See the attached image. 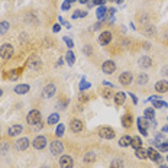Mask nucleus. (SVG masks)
<instances>
[{"instance_id": "8", "label": "nucleus", "mask_w": 168, "mask_h": 168, "mask_svg": "<svg viewBox=\"0 0 168 168\" xmlns=\"http://www.w3.org/2000/svg\"><path fill=\"white\" fill-rule=\"evenodd\" d=\"M132 80H133V77H132V74L129 71H125L119 76V83L122 84V86H129L132 83Z\"/></svg>"}, {"instance_id": "21", "label": "nucleus", "mask_w": 168, "mask_h": 168, "mask_svg": "<svg viewBox=\"0 0 168 168\" xmlns=\"http://www.w3.org/2000/svg\"><path fill=\"white\" fill-rule=\"evenodd\" d=\"M135 155H136V158H139V160H147L148 158L147 149H143L142 147L138 148V149H135Z\"/></svg>"}, {"instance_id": "9", "label": "nucleus", "mask_w": 168, "mask_h": 168, "mask_svg": "<svg viewBox=\"0 0 168 168\" xmlns=\"http://www.w3.org/2000/svg\"><path fill=\"white\" fill-rule=\"evenodd\" d=\"M32 145H34L35 149H42V148L46 147V138L45 136H42V135H39V136H36V138L34 139Z\"/></svg>"}, {"instance_id": "10", "label": "nucleus", "mask_w": 168, "mask_h": 168, "mask_svg": "<svg viewBox=\"0 0 168 168\" xmlns=\"http://www.w3.org/2000/svg\"><path fill=\"white\" fill-rule=\"evenodd\" d=\"M110 41H112V32H109V30L101 32L100 36H99V44L105 46V45H107V44H110Z\"/></svg>"}, {"instance_id": "27", "label": "nucleus", "mask_w": 168, "mask_h": 168, "mask_svg": "<svg viewBox=\"0 0 168 168\" xmlns=\"http://www.w3.org/2000/svg\"><path fill=\"white\" fill-rule=\"evenodd\" d=\"M145 118H147L148 120H154V119H155V112H154V109H151V107L145 109Z\"/></svg>"}, {"instance_id": "54", "label": "nucleus", "mask_w": 168, "mask_h": 168, "mask_svg": "<svg viewBox=\"0 0 168 168\" xmlns=\"http://www.w3.org/2000/svg\"><path fill=\"white\" fill-rule=\"evenodd\" d=\"M68 2H70V3H72V2H76V0H68Z\"/></svg>"}, {"instance_id": "12", "label": "nucleus", "mask_w": 168, "mask_h": 168, "mask_svg": "<svg viewBox=\"0 0 168 168\" xmlns=\"http://www.w3.org/2000/svg\"><path fill=\"white\" fill-rule=\"evenodd\" d=\"M55 84H46L45 87H44V91H42V96L46 97V99H49V97H52L55 94Z\"/></svg>"}, {"instance_id": "20", "label": "nucleus", "mask_w": 168, "mask_h": 168, "mask_svg": "<svg viewBox=\"0 0 168 168\" xmlns=\"http://www.w3.org/2000/svg\"><path fill=\"white\" fill-rule=\"evenodd\" d=\"M125 99H126V94L123 91H119V93L114 94V103H116L118 106L123 105V103H125Z\"/></svg>"}, {"instance_id": "18", "label": "nucleus", "mask_w": 168, "mask_h": 168, "mask_svg": "<svg viewBox=\"0 0 168 168\" xmlns=\"http://www.w3.org/2000/svg\"><path fill=\"white\" fill-rule=\"evenodd\" d=\"M138 64H139V67H142V68H149L152 65V59L149 57H141Z\"/></svg>"}, {"instance_id": "34", "label": "nucleus", "mask_w": 168, "mask_h": 168, "mask_svg": "<svg viewBox=\"0 0 168 168\" xmlns=\"http://www.w3.org/2000/svg\"><path fill=\"white\" fill-rule=\"evenodd\" d=\"M154 101V107H158V109H162V107H168V105L162 100H152Z\"/></svg>"}, {"instance_id": "49", "label": "nucleus", "mask_w": 168, "mask_h": 168, "mask_svg": "<svg viewBox=\"0 0 168 168\" xmlns=\"http://www.w3.org/2000/svg\"><path fill=\"white\" fill-rule=\"evenodd\" d=\"M162 130H164V132H167V133H168V125H167V126H164V129H162Z\"/></svg>"}, {"instance_id": "40", "label": "nucleus", "mask_w": 168, "mask_h": 168, "mask_svg": "<svg viewBox=\"0 0 168 168\" xmlns=\"http://www.w3.org/2000/svg\"><path fill=\"white\" fill-rule=\"evenodd\" d=\"M17 70L16 71H10V74H9V80H16L17 77H19V74H17Z\"/></svg>"}, {"instance_id": "48", "label": "nucleus", "mask_w": 168, "mask_h": 168, "mask_svg": "<svg viewBox=\"0 0 168 168\" xmlns=\"http://www.w3.org/2000/svg\"><path fill=\"white\" fill-rule=\"evenodd\" d=\"M130 96H132V99H133V103H138V99H136L133 94H130Z\"/></svg>"}, {"instance_id": "32", "label": "nucleus", "mask_w": 168, "mask_h": 168, "mask_svg": "<svg viewBox=\"0 0 168 168\" xmlns=\"http://www.w3.org/2000/svg\"><path fill=\"white\" fill-rule=\"evenodd\" d=\"M156 29H155V26H152V25H148L147 28H145V30H143V34L148 35V36H151V35H155Z\"/></svg>"}, {"instance_id": "31", "label": "nucleus", "mask_w": 168, "mask_h": 168, "mask_svg": "<svg viewBox=\"0 0 168 168\" xmlns=\"http://www.w3.org/2000/svg\"><path fill=\"white\" fill-rule=\"evenodd\" d=\"M106 13H107V9L105 7V6H100V7L97 9V17H99V19H100V21H103V17H105V15Z\"/></svg>"}, {"instance_id": "19", "label": "nucleus", "mask_w": 168, "mask_h": 168, "mask_svg": "<svg viewBox=\"0 0 168 168\" xmlns=\"http://www.w3.org/2000/svg\"><path fill=\"white\" fill-rule=\"evenodd\" d=\"M29 91V84H17L15 87V93L16 94H26Z\"/></svg>"}, {"instance_id": "15", "label": "nucleus", "mask_w": 168, "mask_h": 168, "mask_svg": "<svg viewBox=\"0 0 168 168\" xmlns=\"http://www.w3.org/2000/svg\"><path fill=\"white\" fill-rule=\"evenodd\" d=\"M23 132V128H22V125H13L10 126L7 129V135L9 136H16V135L22 133Z\"/></svg>"}, {"instance_id": "11", "label": "nucleus", "mask_w": 168, "mask_h": 168, "mask_svg": "<svg viewBox=\"0 0 168 168\" xmlns=\"http://www.w3.org/2000/svg\"><path fill=\"white\" fill-rule=\"evenodd\" d=\"M148 119L147 118H139L138 119V128H139V132L143 135V136H147L148 135V132H147V129H148Z\"/></svg>"}, {"instance_id": "46", "label": "nucleus", "mask_w": 168, "mask_h": 168, "mask_svg": "<svg viewBox=\"0 0 168 168\" xmlns=\"http://www.w3.org/2000/svg\"><path fill=\"white\" fill-rule=\"evenodd\" d=\"M103 84H105L106 87H112V86H113V84H112V83H109V81H103Z\"/></svg>"}, {"instance_id": "44", "label": "nucleus", "mask_w": 168, "mask_h": 168, "mask_svg": "<svg viewBox=\"0 0 168 168\" xmlns=\"http://www.w3.org/2000/svg\"><path fill=\"white\" fill-rule=\"evenodd\" d=\"M162 74H164V76H168V65H165V67L162 68Z\"/></svg>"}, {"instance_id": "17", "label": "nucleus", "mask_w": 168, "mask_h": 168, "mask_svg": "<svg viewBox=\"0 0 168 168\" xmlns=\"http://www.w3.org/2000/svg\"><path fill=\"white\" fill-rule=\"evenodd\" d=\"M155 90H156L158 93H165V91H168V81L160 80L158 83L155 84Z\"/></svg>"}, {"instance_id": "14", "label": "nucleus", "mask_w": 168, "mask_h": 168, "mask_svg": "<svg viewBox=\"0 0 168 168\" xmlns=\"http://www.w3.org/2000/svg\"><path fill=\"white\" fill-rule=\"evenodd\" d=\"M29 147V139L28 138H21L16 141V149L19 151H26Z\"/></svg>"}, {"instance_id": "35", "label": "nucleus", "mask_w": 168, "mask_h": 168, "mask_svg": "<svg viewBox=\"0 0 168 168\" xmlns=\"http://www.w3.org/2000/svg\"><path fill=\"white\" fill-rule=\"evenodd\" d=\"M64 130H65V126H64L63 123H61V125H58V126H57V130H55V135H57V136H63V135H64Z\"/></svg>"}, {"instance_id": "53", "label": "nucleus", "mask_w": 168, "mask_h": 168, "mask_svg": "<svg viewBox=\"0 0 168 168\" xmlns=\"http://www.w3.org/2000/svg\"><path fill=\"white\" fill-rule=\"evenodd\" d=\"M161 168H168V167H167V165H161Z\"/></svg>"}, {"instance_id": "22", "label": "nucleus", "mask_w": 168, "mask_h": 168, "mask_svg": "<svg viewBox=\"0 0 168 168\" xmlns=\"http://www.w3.org/2000/svg\"><path fill=\"white\" fill-rule=\"evenodd\" d=\"M130 147L133 148V149H138V148L142 147V139L139 138V136H133L132 141H130Z\"/></svg>"}, {"instance_id": "26", "label": "nucleus", "mask_w": 168, "mask_h": 168, "mask_svg": "<svg viewBox=\"0 0 168 168\" xmlns=\"http://www.w3.org/2000/svg\"><path fill=\"white\" fill-rule=\"evenodd\" d=\"M65 59H67L68 65H72V64L76 63V55L72 54V51H68L67 55H65Z\"/></svg>"}, {"instance_id": "6", "label": "nucleus", "mask_w": 168, "mask_h": 168, "mask_svg": "<svg viewBox=\"0 0 168 168\" xmlns=\"http://www.w3.org/2000/svg\"><path fill=\"white\" fill-rule=\"evenodd\" d=\"M114 70H116V65H114V63L113 61H110V59L105 61L103 65H101V71L105 72V74H113Z\"/></svg>"}, {"instance_id": "25", "label": "nucleus", "mask_w": 168, "mask_h": 168, "mask_svg": "<svg viewBox=\"0 0 168 168\" xmlns=\"http://www.w3.org/2000/svg\"><path fill=\"white\" fill-rule=\"evenodd\" d=\"M125 167V162H123V160H113L112 162H110V168H123Z\"/></svg>"}, {"instance_id": "50", "label": "nucleus", "mask_w": 168, "mask_h": 168, "mask_svg": "<svg viewBox=\"0 0 168 168\" xmlns=\"http://www.w3.org/2000/svg\"><path fill=\"white\" fill-rule=\"evenodd\" d=\"M78 2H80V3H83V4H84V3H87L88 0H78Z\"/></svg>"}, {"instance_id": "2", "label": "nucleus", "mask_w": 168, "mask_h": 168, "mask_svg": "<svg viewBox=\"0 0 168 168\" xmlns=\"http://www.w3.org/2000/svg\"><path fill=\"white\" fill-rule=\"evenodd\" d=\"M26 122L29 125H36L41 122V112L39 110H30L28 116H26Z\"/></svg>"}, {"instance_id": "13", "label": "nucleus", "mask_w": 168, "mask_h": 168, "mask_svg": "<svg viewBox=\"0 0 168 168\" xmlns=\"http://www.w3.org/2000/svg\"><path fill=\"white\" fill-rule=\"evenodd\" d=\"M147 154H148V158H151L152 161H155V162H160L162 158H161V155H160V152L156 151V149H154V148H148L147 149Z\"/></svg>"}, {"instance_id": "23", "label": "nucleus", "mask_w": 168, "mask_h": 168, "mask_svg": "<svg viewBox=\"0 0 168 168\" xmlns=\"http://www.w3.org/2000/svg\"><path fill=\"white\" fill-rule=\"evenodd\" d=\"M130 141H132V138H130V136H128V135H125V136H122V138L119 139V145H120V147H129L130 145Z\"/></svg>"}, {"instance_id": "33", "label": "nucleus", "mask_w": 168, "mask_h": 168, "mask_svg": "<svg viewBox=\"0 0 168 168\" xmlns=\"http://www.w3.org/2000/svg\"><path fill=\"white\" fill-rule=\"evenodd\" d=\"M58 120H59V116L57 113H52L48 118V125H55V123H58Z\"/></svg>"}, {"instance_id": "4", "label": "nucleus", "mask_w": 168, "mask_h": 168, "mask_svg": "<svg viewBox=\"0 0 168 168\" xmlns=\"http://www.w3.org/2000/svg\"><path fill=\"white\" fill-rule=\"evenodd\" d=\"M49 151L52 155H61L64 151V147H63V143L59 142V141H54V142H51L49 145Z\"/></svg>"}, {"instance_id": "43", "label": "nucleus", "mask_w": 168, "mask_h": 168, "mask_svg": "<svg viewBox=\"0 0 168 168\" xmlns=\"http://www.w3.org/2000/svg\"><path fill=\"white\" fill-rule=\"evenodd\" d=\"M70 6H71V3H70L68 0H65V2H64V4H63V10H68V9H70Z\"/></svg>"}, {"instance_id": "37", "label": "nucleus", "mask_w": 168, "mask_h": 168, "mask_svg": "<svg viewBox=\"0 0 168 168\" xmlns=\"http://www.w3.org/2000/svg\"><path fill=\"white\" fill-rule=\"evenodd\" d=\"M7 149H9V143L7 142H2V143H0V152H2V154H6Z\"/></svg>"}, {"instance_id": "57", "label": "nucleus", "mask_w": 168, "mask_h": 168, "mask_svg": "<svg viewBox=\"0 0 168 168\" xmlns=\"http://www.w3.org/2000/svg\"><path fill=\"white\" fill-rule=\"evenodd\" d=\"M167 142H168V141H167Z\"/></svg>"}, {"instance_id": "51", "label": "nucleus", "mask_w": 168, "mask_h": 168, "mask_svg": "<svg viewBox=\"0 0 168 168\" xmlns=\"http://www.w3.org/2000/svg\"><path fill=\"white\" fill-rule=\"evenodd\" d=\"M116 3H123V0H114Z\"/></svg>"}, {"instance_id": "5", "label": "nucleus", "mask_w": 168, "mask_h": 168, "mask_svg": "<svg viewBox=\"0 0 168 168\" xmlns=\"http://www.w3.org/2000/svg\"><path fill=\"white\" fill-rule=\"evenodd\" d=\"M99 135H100V138L103 139H113L114 138V130L112 128H100L99 129Z\"/></svg>"}, {"instance_id": "42", "label": "nucleus", "mask_w": 168, "mask_h": 168, "mask_svg": "<svg viewBox=\"0 0 168 168\" xmlns=\"http://www.w3.org/2000/svg\"><path fill=\"white\" fill-rule=\"evenodd\" d=\"M64 41L67 42V45H68V48H72V46H74V44H72V41L70 38H68V36H64Z\"/></svg>"}, {"instance_id": "45", "label": "nucleus", "mask_w": 168, "mask_h": 168, "mask_svg": "<svg viewBox=\"0 0 168 168\" xmlns=\"http://www.w3.org/2000/svg\"><path fill=\"white\" fill-rule=\"evenodd\" d=\"M68 105V100H64V101H59L58 106H67Z\"/></svg>"}, {"instance_id": "3", "label": "nucleus", "mask_w": 168, "mask_h": 168, "mask_svg": "<svg viewBox=\"0 0 168 168\" xmlns=\"http://www.w3.org/2000/svg\"><path fill=\"white\" fill-rule=\"evenodd\" d=\"M41 58H39L38 55H30L29 59H28V63H26V65H28V68H30V70H34V71H36L39 67H41Z\"/></svg>"}, {"instance_id": "52", "label": "nucleus", "mask_w": 168, "mask_h": 168, "mask_svg": "<svg viewBox=\"0 0 168 168\" xmlns=\"http://www.w3.org/2000/svg\"><path fill=\"white\" fill-rule=\"evenodd\" d=\"M0 96H3V91H2V88H0Z\"/></svg>"}, {"instance_id": "29", "label": "nucleus", "mask_w": 168, "mask_h": 168, "mask_svg": "<svg viewBox=\"0 0 168 168\" xmlns=\"http://www.w3.org/2000/svg\"><path fill=\"white\" fill-rule=\"evenodd\" d=\"M122 125L125 126V128H130V126H132V118H130L129 114H125L122 118Z\"/></svg>"}, {"instance_id": "56", "label": "nucleus", "mask_w": 168, "mask_h": 168, "mask_svg": "<svg viewBox=\"0 0 168 168\" xmlns=\"http://www.w3.org/2000/svg\"><path fill=\"white\" fill-rule=\"evenodd\" d=\"M167 160H168V156H167Z\"/></svg>"}, {"instance_id": "41", "label": "nucleus", "mask_w": 168, "mask_h": 168, "mask_svg": "<svg viewBox=\"0 0 168 168\" xmlns=\"http://www.w3.org/2000/svg\"><path fill=\"white\" fill-rule=\"evenodd\" d=\"M83 52H84L86 55H90V54H91V46H90V45H86V46L83 48Z\"/></svg>"}, {"instance_id": "55", "label": "nucleus", "mask_w": 168, "mask_h": 168, "mask_svg": "<svg viewBox=\"0 0 168 168\" xmlns=\"http://www.w3.org/2000/svg\"><path fill=\"white\" fill-rule=\"evenodd\" d=\"M42 168H48V167H42Z\"/></svg>"}, {"instance_id": "39", "label": "nucleus", "mask_w": 168, "mask_h": 168, "mask_svg": "<svg viewBox=\"0 0 168 168\" xmlns=\"http://www.w3.org/2000/svg\"><path fill=\"white\" fill-rule=\"evenodd\" d=\"M158 148H160L161 152H167L168 151V142L165 141V143H160V145H158Z\"/></svg>"}, {"instance_id": "47", "label": "nucleus", "mask_w": 168, "mask_h": 168, "mask_svg": "<svg viewBox=\"0 0 168 168\" xmlns=\"http://www.w3.org/2000/svg\"><path fill=\"white\" fill-rule=\"evenodd\" d=\"M59 30V25H54V32H58Z\"/></svg>"}, {"instance_id": "30", "label": "nucleus", "mask_w": 168, "mask_h": 168, "mask_svg": "<svg viewBox=\"0 0 168 168\" xmlns=\"http://www.w3.org/2000/svg\"><path fill=\"white\" fill-rule=\"evenodd\" d=\"M9 28H10V25H9V22H0V35H4L6 32L9 30Z\"/></svg>"}, {"instance_id": "36", "label": "nucleus", "mask_w": 168, "mask_h": 168, "mask_svg": "<svg viewBox=\"0 0 168 168\" xmlns=\"http://www.w3.org/2000/svg\"><path fill=\"white\" fill-rule=\"evenodd\" d=\"M87 16V12H83V10H76L74 15H72V19H77V17H86Z\"/></svg>"}, {"instance_id": "28", "label": "nucleus", "mask_w": 168, "mask_h": 168, "mask_svg": "<svg viewBox=\"0 0 168 168\" xmlns=\"http://www.w3.org/2000/svg\"><path fill=\"white\" fill-rule=\"evenodd\" d=\"M93 161H96V154L94 152H87L86 155H84V162H93Z\"/></svg>"}, {"instance_id": "16", "label": "nucleus", "mask_w": 168, "mask_h": 168, "mask_svg": "<svg viewBox=\"0 0 168 168\" xmlns=\"http://www.w3.org/2000/svg\"><path fill=\"white\" fill-rule=\"evenodd\" d=\"M70 128H71L72 132H80V130H83V122L80 119H72L71 123H70Z\"/></svg>"}, {"instance_id": "24", "label": "nucleus", "mask_w": 168, "mask_h": 168, "mask_svg": "<svg viewBox=\"0 0 168 168\" xmlns=\"http://www.w3.org/2000/svg\"><path fill=\"white\" fill-rule=\"evenodd\" d=\"M136 83L139 84V86H143V84L148 83V76L145 74V72H141L138 77H136Z\"/></svg>"}, {"instance_id": "38", "label": "nucleus", "mask_w": 168, "mask_h": 168, "mask_svg": "<svg viewBox=\"0 0 168 168\" xmlns=\"http://www.w3.org/2000/svg\"><path fill=\"white\" fill-rule=\"evenodd\" d=\"M90 87V83H88V81H86L83 78V80H81V83H80V90H86V88H88Z\"/></svg>"}, {"instance_id": "1", "label": "nucleus", "mask_w": 168, "mask_h": 168, "mask_svg": "<svg viewBox=\"0 0 168 168\" xmlns=\"http://www.w3.org/2000/svg\"><path fill=\"white\" fill-rule=\"evenodd\" d=\"M13 55V46L10 44H3L0 46V57L6 61V59H10Z\"/></svg>"}, {"instance_id": "7", "label": "nucleus", "mask_w": 168, "mask_h": 168, "mask_svg": "<svg viewBox=\"0 0 168 168\" xmlns=\"http://www.w3.org/2000/svg\"><path fill=\"white\" fill-rule=\"evenodd\" d=\"M74 165V161L70 155H61L59 158V167L61 168H72Z\"/></svg>"}]
</instances>
